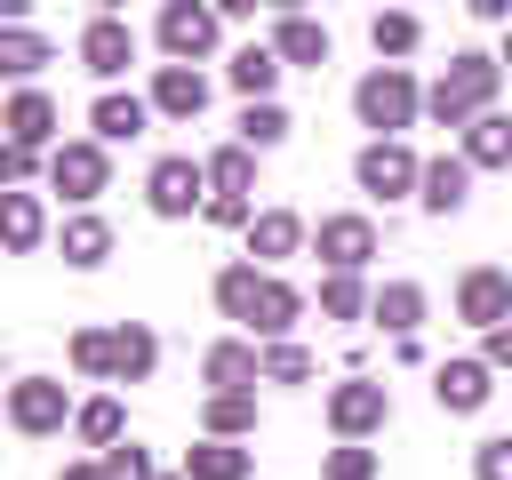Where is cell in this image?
Returning <instances> with one entry per match:
<instances>
[{
  "instance_id": "9",
  "label": "cell",
  "mask_w": 512,
  "mask_h": 480,
  "mask_svg": "<svg viewBox=\"0 0 512 480\" xmlns=\"http://www.w3.org/2000/svg\"><path fill=\"white\" fill-rule=\"evenodd\" d=\"M352 176H360V192H376V200H400L408 184H424V168H416L408 144H368V152L352 160Z\"/></svg>"
},
{
  "instance_id": "6",
  "label": "cell",
  "mask_w": 512,
  "mask_h": 480,
  "mask_svg": "<svg viewBox=\"0 0 512 480\" xmlns=\"http://www.w3.org/2000/svg\"><path fill=\"white\" fill-rule=\"evenodd\" d=\"M48 184H56L64 200H96V192L112 184L104 144H56V152H48Z\"/></svg>"
},
{
  "instance_id": "21",
  "label": "cell",
  "mask_w": 512,
  "mask_h": 480,
  "mask_svg": "<svg viewBox=\"0 0 512 480\" xmlns=\"http://www.w3.org/2000/svg\"><path fill=\"white\" fill-rule=\"evenodd\" d=\"M296 240H304V216H288V208H264V216L248 224V256H264V264L296 256Z\"/></svg>"
},
{
  "instance_id": "8",
  "label": "cell",
  "mask_w": 512,
  "mask_h": 480,
  "mask_svg": "<svg viewBox=\"0 0 512 480\" xmlns=\"http://www.w3.org/2000/svg\"><path fill=\"white\" fill-rule=\"evenodd\" d=\"M216 24H224L216 8H192V0H168V8H160V48H168L176 64H192V56H208V48H216Z\"/></svg>"
},
{
  "instance_id": "38",
  "label": "cell",
  "mask_w": 512,
  "mask_h": 480,
  "mask_svg": "<svg viewBox=\"0 0 512 480\" xmlns=\"http://www.w3.org/2000/svg\"><path fill=\"white\" fill-rule=\"evenodd\" d=\"M328 480H376V448H360V440L328 448Z\"/></svg>"
},
{
  "instance_id": "18",
  "label": "cell",
  "mask_w": 512,
  "mask_h": 480,
  "mask_svg": "<svg viewBox=\"0 0 512 480\" xmlns=\"http://www.w3.org/2000/svg\"><path fill=\"white\" fill-rule=\"evenodd\" d=\"M272 56H280V64H328V24L280 16V24H272Z\"/></svg>"
},
{
  "instance_id": "15",
  "label": "cell",
  "mask_w": 512,
  "mask_h": 480,
  "mask_svg": "<svg viewBox=\"0 0 512 480\" xmlns=\"http://www.w3.org/2000/svg\"><path fill=\"white\" fill-rule=\"evenodd\" d=\"M48 136H56V104H48L40 88H16V96H8V144L40 152Z\"/></svg>"
},
{
  "instance_id": "36",
  "label": "cell",
  "mask_w": 512,
  "mask_h": 480,
  "mask_svg": "<svg viewBox=\"0 0 512 480\" xmlns=\"http://www.w3.org/2000/svg\"><path fill=\"white\" fill-rule=\"evenodd\" d=\"M72 368L80 376H112V328H80L72 336Z\"/></svg>"
},
{
  "instance_id": "5",
  "label": "cell",
  "mask_w": 512,
  "mask_h": 480,
  "mask_svg": "<svg viewBox=\"0 0 512 480\" xmlns=\"http://www.w3.org/2000/svg\"><path fill=\"white\" fill-rule=\"evenodd\" d=\"M456 312H464L472 328H504V320H512V272H504V264H472V272L456 280Z\"/></svg>"
},
{
  "instance_id": "26",
  "label": "cell",
  "mask_w": 512,
  "mask_h": 480,
  "mask_svg": "<svg viewBox=\"0 0 512 480\" xmlns=\"http://www.w3.org/2000/svg\"><path fill=\"white\" fill-rule=\"evenodd\" d=\"M112 256V224L104 216H72L64 224V264H104Z\"/></svg>"
},
{
  "instance_id": "24",
  "label": "cell",
  "mask_w": 512,
  "mask_h": 480,
  "mask_svg": "<svg viewBox=\"0 0 512 480\" xmlns=\"http://www.w3.org/2000/svg\"><path fill=\"white\" fill-rule=\"evenodd\" d=\"M272 80H280V56H272V48H240V56H232V88H240L248 104H272Z\"/></svg>"
},
{
  "instance_id": "16",
  "label": "cell",
  "mask_w": 512,
  "mask_h": 480,
  "mask_svg": "<svg viewBox=\"0 0 512 480\" xmlns=\"http://www.w3.org/2000/svg\"><path fill=\"white\" fill-rule=\"evenodd\" d=\"M88 120H96V144H128V136H144L152 104H144V96H120V88H104Z\"/></svg>"
},
{
  "instance_id": "39",
  "label": "cell",
  "mask_w": 512,
  "mask_h": 480,
  "mask_svg": "<svg viewBox=\"0 0 512 480\" xmlns=\"http://www.w3.org/2000/svg\"><path fill=\"white\" fill-rule=\"evenodd\" d=\"M472 480H512V432L480 440V456H472Z\"/></svg>"
},
{
  "instance_id": "19",
  "label": "cell",
  "mask_w": 512,
  "mask_h": 480,
  "mask_svg": "<svg viewBox=\"0 0 512 480\" xmlns=\"http://www.w3.org/2000/svg\"><path fill=\"white\" fill-rule=\"evenodd\" d=\"M152 360H160V336H152L144 320H120V328H112V376L136 384V376H152Z\"/></svg>"
},
{
  "instance_id": "30",
  "label": "cell",
  "mask_w": 512,
  "mask_h": 480,
  "mask_svg": "<svg viewBox=\"0 0 512 480\" xmlns=\"http://www.w3.org/2000/svg\"><path fill=\"white\" fill-rule=\"evenodd\" d=\"M256 424V400L248 392H208V440H240Z\"/></svg>"
},
{
  "instance_id": "1",
  "label": "cell",
  "mask_w": 512,
  "mask_h": 480,
  "mask_svg": "<svg viewBox=\"0 0 512 480\" xmlns=\"http://www.w3.org/2000/svg\"><path fill=\"white\" fill-rule=\"evenodd\" d=\"M496 80H504V56H488V48H464V56H448V72L432 80L424 112H432L440 128H472V120H488V96H496Z\"/></svg>"
},
{
  "instance_id": "45",
  "label": "cell",
  "mask_w": 512,
  "mask_h": 480,
  "mask_svg": "<svg viewBox=\"0 0 512 480\" xmlns=\"http://www.w3.org/2000/svg\"><path fill=\"white\" fill-rule=\"evenodd\" d=\"M504 64H512V32H504Z\"/></svg>"
},
{
  "instance_id": "17",
  "label": "cell",
  "mask_w": 512,
  "mask_h": 480,
  "mask_svg": "<svg viewBox=\"0 0 512 480\" xmlns=\"http://www.w3.org/2000/svg\"><path fill=\"white\" fill-rule=\"evenodd\" d=\"M200 376H208L216 392H240V384H264V352H256V344H208V360H200Z\"/></svg>"
},
{
  "instance_id": "4",
  "label": "cell",
  "mask_w": 512,
  "mask_h": 480,
  "mask_svg": "<svg viewBox=\"0 0 512 480\" xmlns=\"http://www.w3.org/2000/svg\"><path fill=\"white\" fill-rule=\"evenodd\" d=\"M200 184H208V168H200V160H184V152H168V160H152L144 200H152V216H192V208H208V200H200Z\"/></svg>"
},
{
  "instance_id": "11",
  "label": "cell",
  "mask_w": 512,
  "mask_h": 480,
  "mask_svg": "<svg viewBox=\"0 0 512 480\" xmlns=\"http://www.w3.org/2000/svg\"><path fill=\"white\" fill-rule=\"evenodd\" d=\"M128 56H136V32H128L120 16H96V24L80 32V64H88L96 80H120V72H128Z\"/></svg>"
},
{
  "instance_id": "7",
  "label": "cell",
  "mask_w": 512,
  "mask_h": 480,
  "mask_svg": "<svg viewBox=\"0 0 512 480\" xmlns=\"http://www.w3.org/2000/svg\"><path fill=\"white\" fill-rule=\"evenodd\" d=\"M8 424L32 432V440L40 432H64V384L56 376H16L8 384Z\"/></svg>"
},
{
  "instance_id": "42",
  "label": "cell",
  "mask_w": 512,
  "mask_h": 480,
  "mask_svg": "<svg viewBox=\"0 0 512 480\" xmlns=\"http://www.w3.org/2000/svg\"><path fill=\"white\" fill-rule=\"evenodd\" d=\"M0 168H8V192H24V184L40 176V152H24V144H8V160H0Z\"/></svg>"
},
{
  "instance_id": "2",
  "label": "cell",
  "mask_w": 512,
  "mask_h": 480,
  "mask_svg": "<svg viewBox=\"0 0 512 480\" xmlns=\"http://www.w3.org/2000/svg\"><path fill=\"white\" fill-rule=\"evenodd\" d=\"M416 80H408V64H376L360 88H352V112H360V128H376V144H392V128H408L416 120Z\"/></svg>"
},
{
  "instance_id": "12",
  "label": "cell",
  "mask_w": 512,
  "mask_h": 480,
  "mask_svg": "<svg viewBox=\"0 0 512 480\" xmlns=\"http://www.w3.org/2000/svg\"><path fill=\"white\" fill-rule=\"evenodd\" d=\"M488 360H440V376H432V400L448 408V416H472V408H488Z\"/></svg>"
},
{
  "instance_id": "31",
  "label": "cell",
  "mask_w": 512,
  "mask_h": 480,
  "mask_svg": "<svg viewBox=\"0 0 512 480\" xmlns=\"http://www.w3.org/2000/svg\"><path fill=\"white\" fill-rule=\"evenodd\" d=\"M8 200V248L24 256V248H40V232H48V216H40V200L32 192H0Z\"/></svg>"
},
{
  "instance_id": "27",
  "label": "cell",
  "mask_w": 512,
  "mask_h": 480,
  "mask_svg": "<svg viewBox=\"0 0 512 480\" xmlns=\"http://www.w3.org/2000/svg\"><path fill=\"white\" fill-rule=\"evenodd\" d=\"M296 312H304V296H296L288 280H264V304H256V320H248V328H256V336H288V328H296Z\"/></svg>"
},
{
  "instance_id": "32",
  "label": "cell",
  "mask_w": 512,
  "mask_h": 480,
  "mask_svg": "<svg viewBox=\"0 0 512 480\" xmlns=\"http://www.w3.org/2000/svg\"><path fill=\"white\" fill-rule=\"evenodd\" d=\"M248 176H256L248 144H224V152H208V184H216V192H240V200H248Z\"/></svg>"
},
{
  "instance_id": "10",
  "label": "cell",
  "mask_w": 512,
  "mask_h": 480,
  "mask_svg": "<svg viewBox=\"0 0 512 480\" xmlns=\"http://www.w3.org/2000/svg\"><path fill=\"white\" fill-rule=\"evenodd\" d=\"M312 248L328 256V272H360V264L376 256V224H368V216H320Z\"/></svg>"
},
{
  "instance_id": "23",
  "label": "cell",
  "mask_w": 512,
  "mask_h": 480,
  "mask_svg": "<svg viewBox=\"0 0 512 480\" xmlns=\"http://www.w3.org/2000/svg\"><path fill=\"white\" fill-rule=\"evenodd\" d=\"M464 160H472V168H504V160H512V120H504V112L472 120V128H464Z\"/></svg>"
},
{
  "instance_id": "13",
  "label": "cell",
  "mask_w": 512,
  "mask_h": 480,
  "mask_svg": "<svg viewBox=\"0 0 512 480\" xmlns=\"http://www.w3.org/2000/svg\"><path fill=\"white\" fill-rule=\"evenodd\" d=\"M432 216H456L464 200H472V160L464 152H440V160H424V192H416Z\"/></svg>"
},
{
  "instance_id": "14",
  "label": "cell",
  "mask_w": 512,
  "mask_h": 480,
  "mask_svg": "<svg viewBox=\"0 0 512 480\" xmlns=\"http://www.w3.org/2000/svg\"><path fill=\"white\" fill-rule=\"evenodd\" d=\"M208 104V80L192 72V64H160V80H152V112H168V120H192Z\"/></svg>"
},
{
  "instance_id": "25",
  "label": "cell",
  "mask_w": 512,
  "mask_h": 480,
  "mask_svg": "<svg viewBox=\"0 0 512 480\" xmlns=\"http://www.w3.org/2000/svg\"><path fill=\"white\" fill-rule=\"evenodd\" d=\"M376 320L408 344V336H416V320H424V288H416V280H392V288L376 296Z\"/></svg>"
},
{
  "instance_id": "3",
  "label": "cell",
  "mask_w": 512,
  "mask_h": 480,
  "mask_svg": "<svg viewBox=\"0 0 512 480\" xmlns=\"http://www.w3.org/2000/svg\"><path fill=\"white\" fill-rule=\"evenodd\" d=\"M384 416H392V392H384L376 376H344V384L328 392V424H336L344 440H368V432H384Z\"/></svg>"
},
{
  "instance_id": "29",
  "label": "cell",
  "mask_w": 512,
  "mask_h": 480,
  "mask_svg": "<svg viewBox=\"0 0 512 480\" xmlns=\"http://www.w3.org/2000/svg\"><path fill=\"white\" fill-rule=\"evenodd\" d=\"M320 312H328V320H360V312H376V304H368L360 272H328V280H320Z\"/></svg>"
},
{
  "instance_id": "37",
  "label": "cell",
  "mask_w": 512,
  "mask_h": 480,
  "mask_svg": "<svg viewBox=\"0 0 512 480\" xmlns=\"http://www.w3.org/2000/svg\"><path fill=\"white\" fill-rule=\"evenodd\" d=\"M304 376H312L304 344H264V384H304Z\"/></svg>"
},
{
  "instance_id": "28",
  "label": "cell",
  "mask_w": 512,
  "mask_h": 480,
  "mask_svg": "<svg viewBox=\"0 0 512 480\" xmlns=\"http://www.w3.org/2000/svg\"><path fill=\"white\" fill-rule=\"evenodd\" d=\"M40 64H48V40H40V32H24V24H0V72H16V80H24V72H40Z\"/></svg>"
},
{
  "instance_id": "33",
  "label": "cell",
  "mask_w": 512,
  "mask_h": 480,
  "mask_svg": "<svg viewBox=\"0 0 512 480\" xmlns=\"http://www.w3.org/2000/svg\"><path fill=\"white\" fill-rule=\"evenodd\" d=\"M72 424H80V440H88V448H104V456L120 448V400H88Z\"/></svg>"
},
{
  "instance_id": "43",
  "label": "cell",
  "mask_w": 512,
  "mask_h": 480,
  "mask_svg": "<svg viewBox=\"0 0 512 480\" xmlns=\"http://www.w3.org/2000/svg\"><path fill=\"white\" fill-rule=\"evenodd\" d=\"M488 368H512V320H504V328H488Z\"/></svg>"
},
{
  "instance_id": "44",
  "label": "cell",
  "mask_w": 512,
  "mask_h": 480,
  "mask_svg": "<svg viewBox=\"0 0 512 480\" xmlns=\"http://www.w3.org/2000/svg\"><path fill=\"white\" fill-rule=\"evenodd\" d=\"M56 480H104V464H64Z\"/></svg>"
},
{
  "instance_id": "34",
  "label": "cell",
  "mask_w": 512,
  "mask_h": 480,
  "mask_svg": "<svg viewBox=\"0 0 512 480\" xmlns=\"http://www.w3.org/2000/svg\"><path fill=\"white\" fill-rule=\"evenodd\" d=\"M368 40H376V56H408V48H416V40H424V24H416V16H400V8H392V16H376V24H368Z\"/></svg>"
},
{
  "instance_id": "41",
  "label": "cell",
  "mask_w": 512,
  "mask_h": 480,
  "mask_svg": "<svg viewBox=\"0 0 512 480\" xmlns=\"http://www.w3.org/2000/svg\"><path fill=\"white\" fill-rule=\"evenodd\" d=\"M200 216H208V224H232V232H248V224H256L240 192H208V208H200Z\"/></svg>"
},
{
  "instance_id": "35",
  "label": "cell",
  "mask_w": 512,
  "mask_h": 480,
  "mask_svg": "<svg viewBox=\"0 0 512 480\" xmlns=\"http://www.w3.org/2000/svg\"><path fill=\"white\" fill-rule=\"evenodd\" d=\"M280 136H288V112H280V104H248V112H240V144H248V152H264V144H280Z\"/></svg>"
},
{
  "instance_id": "20",
  "label": "cell",
  "mask_w": 512,
  "mask_h": 480,
  "mask_svg": "<svg viewBox=\"0 0 512 480\" xmlns=\"http://www.w3.org/2000/svg\"><path fill=\"white\" fill-rule=\"evenodd\" d=\"M248 472H256V456L232 448V440H200V448H184V480H248Z\"/></svg>"
},
{
  "instance_id": "22",
  "label": "cell",
  "mask_w": 512,
  "mask_h": 480,
  "mask_svg": "<svg viewBox=\"0 0 512 480\" xmlns=\"http://www.w3.org/2000/svg\"><path fill=\"white\" fill-rule=\"evenodd\" d=\"M264 280H272V272H256V264H224V272H216V304H224V320H256Z\"/></svg>"
},
{
  "instance_id": "40",
  "label": "cell",
  "mask_w": 512,
  "mask_h": 480,
  "mask_svg": "<svg viewBox=\"0 0 512 480\" xmlns=\"http://www.w3.org/2000/svg\"><path fill=\"white\" fill-rule=\"evenodd\" d=\"M104 480H152V456H144L136 440H120V448L104 456Z\"/></svg>"
}]
</instances>
